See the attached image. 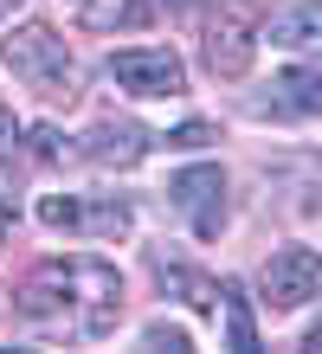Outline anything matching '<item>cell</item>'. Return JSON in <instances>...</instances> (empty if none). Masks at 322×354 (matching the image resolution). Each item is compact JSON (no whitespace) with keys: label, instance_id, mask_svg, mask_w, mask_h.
<instances>
[{"label":"cell","instance_id":"cell-1","mask_svg":"<svg viewBox=\"0 0 322 354\" xmlns=\"http://www.w3.org/2000/svg\"><path fill=\"white\" fill-rule=\"evenodd\" d=\"M13 309L26 322L103 342L116 328V316H123V277H116V264H103V258H46V264H33L26 277H19Z\"/></svg>","mask_w":322,"mask_h":354},{"label":"cell","instance_id":"cell-2","mask_svg":"<svg viewBox=\"0 0 322 354\" xmlns=\"http://www.w3.org/2000/svg\"><path fill=\"white\" fill-rule=\"evenodd\" d=\"M0 58H7V71L19 77V84H26L33 97H46V103H64V110H71V103L84 97V71H78L71 46H64L52 26H39V19L19 26L7 46H0Z\"/></svg>","mask_w":322,"mask_h":354},{"label":"cell","instance_id":"cell-3","mask_svg":"<svg viewBox=\"0 0 322 354\" xmlns=\"http://www.w3.org/2000/svg\"><path fill=\"white\" fill-rule=\"evenodd\" d=\"M258 19L245 13V0H213L206 19H200V58L213 77H245L251 71V52H258Z\"/></svg>","mask_w":322,"mask_h":354},{"label":"cell","instance_id":"cell-4","mask_svg":"<svg viewBox=\"0 0 322 354\" xmlns=\"http://www.w3.org/2000/svg\"><path fill=\"white\" fill-rule=\"evenodd\" d=\"M39 219L52 225V232H78V239H129V200L103 194V200H84V194H46L39 200Z\"/></svg>","mask_w":322,"mask_h":354},{"label":"cell","instance_id":"cell-5","mask_svg":"<svg viewBox=\"0 0 322 354\" xmlns=\"http://www.w3.org/2000/svg\"><path fill=\"white\" fill-rule=\"evenodd\" d=\"M258 290H265V303L277 316H290V309H303L322 290V258L310 245H284V252H271V264L258 270Z\"/></svg>","mask_w":322,"mask_h":354},{"label":"cell","instance_id":"cell-6","mask_svg":"<svg viewBox=\"0 0 322 354\" xmlns=\"http://www.w3.org/2000/svg\"><path fill=\"white\" fill-rule=\"evenodd\" d=\"M110 77L129 91V97H181L187 91V65L168 46H129V52H110Z\"/></svg>","mask_w":322,"mask_h":354},{"label":"cell","instance_id":"cell-7","mask_svg":"<svg viewBox=\"0 0 322 354\" xmlns=\"http://www.w3.org/2000/svg\"><path fill=\"white\" fill-rule=\"evenodd\" d=\"M168 206L193 225V239H220V225H226V174L220 168H181L168 180Z\"/></svg>","mask_w":322,"mask_h":354},{"label":"cell","instance_id":"cell-8","mask_svg":"<svg viewBox=\"0 0 322 354\" xmlns=\"http://www.w3.org/2000/svg\"><path fill=\"white\" fill-rule=\"evenodd\" d=\"M245 110L251 116H277V122H290V116H322V65H296L284 77H271V91L265 97H245Z\"/></svg>","mask_w":322,"mask_h":354},{"label":"cell","instance_id":"cell-9","mask_svg":"<svg viewBox=\"0 0 322 354\" xmlns=\"http://www.w3.org/2000/svg\"><path fill=\"white\" fill-rule=\"evenodd\" d=\"M148 142H155V136H148L142 129V122H129V116H103L97 122V129L91 136H84V161H97V168H136V161L148 155Z\"/></svg>","mask_w":322,"mask_h":354},{"label":"cell","instance_id":"cell-10","mask_svg":"<svg viewBox=\"0 0 322 354\" xmlns=\"http://www.w3.org/2000/svg\"><path fill=\"white\" fill-rule=\"evenodd\" d=\"M265 39L284 46V52H322V0H303V7L277 13L271 26H265Z\"/></svg>","mask_w":322,"mask_h":354},{"label":"cell","instance_id":"cell-11","mask_svg":"<svg viewBox=\"0 0 322 354\" xmlns=\"http://www.w3.org/2000/svg\"><path fill=\"white\" fill-rule=\"evenodd\" d=\"M155 277H161V290H175V297H181L187 309H220V283H213V277H200V270L155 258Z\"/></svg>","mask_w":322,"mask_h":354},{"label":"cell","instance_id":"cell-12","mask_svg":"<svg viewBox=\"0 0 322 354\" xmlns=\"http://www.w3.org/2000/svg\"><path fill=\"white\" fill-rule=\"evenodd\" d=\"M78 13H84V26H142L148 19L142 0H78Z\"/></svg>","mask_w":322,"mask_h":354},{"label":"cell","instance_id":"cell-13","mask_svg":"<svg viewBox=\"0 0 322 354\" xmlns=\"http://www.w3.org/2000/svg\"><path fill=\"white\" fill-rule=\"evenodd\" d=\"M220 309H226V342L232 348H258V328L245 316V290L239 283H220Z\"/></svg>","mask_w":322,"mask_h":354},{"label":"cell","instance_id":"cell-14","mask_svg":"<svg viewBox=\"0 0 322 354\" xmlns=\"http://www.w3.org/2000/svg\"><path fill=\"white\" fill-rule=\"evenodd\" d=\"M142 342H148V348H175V354L193 348V342H187V328H168V322H148V328H142Z\"/></svg>","mask_w":322,"mask_h":354},{"label":"cell","instance_id":"cell-15","mask_svg":"<svg viewBox=\"0 0 322 354\" xmlns=\"http://www.w3.org/2000/svg\"><path fill=\"white\" fill-rule=\"evenodd\" d=\"M206 136H213L206 122H187V129H175V136H161V142H168V149H200Z\"/></svg>","mask_w":322,"mask_h":354},{"label":"cell","instance_id":"cell-16","mask_svg":"<svg viewBox=\"0 0 322 354\" xmlns=\"http://www.w3.org/2000/svg\"><path fill=\"white\" fill-rule=\"evenodd\" d=\"M33 142H39V155H46V161H64V155H71L58 129H33Z\"/></svg>","mask_w":322,"mask_h":354},{"label":"cell","instance_id":"cell-17","mask_svg":"<svg viewBox=\"0 0 322 354\" xmlns=\"http://www.w3.org/2000/svg\"><path fill=\"white\" fill-rule=\"evenodd\" d=\"M7 232H13V200L0 194V239H7Z\"/></svg>","mask_w":322,"mask_h":354},{"label":"cell","instance_id":"cell-18","mask_svg":"<svg viewBox=\"0 0 322 354\" xmlns=\"http://www.w3.org/2000/svg\"><path fill=\"white\" fill-rule=\"evenodd\" d=\"M13 7H19V0H0V19H7V13H13Z\"/></svg>","mask_w":322,"mask_h":354}]
</instances>
